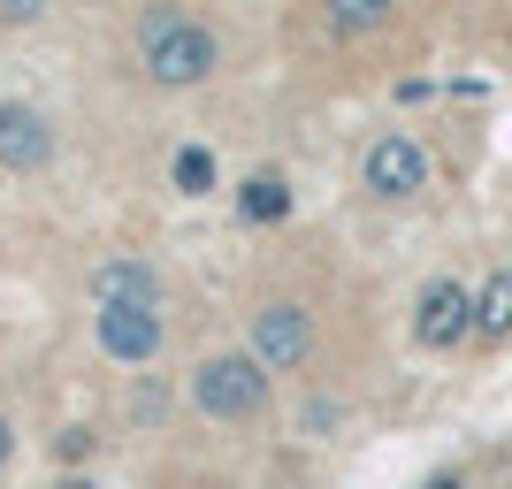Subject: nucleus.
I'll return each mask as SVG.
<instances>
[{"mask_svg":"<svg viewBox=\"0 0 512 489\" xmlns=\"http://www.w3.org/2000/svg\"><path fill=\"white\" fill-rule=\"evenodd\" d=\"M100 344L107 360H153L161 352V321H153V306H100Z\"/></svg>","mask_w":512,"mask_h":489,"instance_id":"nucleus-6","label":"nucleus"},{"mask_svg":"<svg viewBox=\"0 0 512 489\" xmlns=\"http://www.w3.org/2000/svg\"><path fill=\"white\" fill-rule=\"evenodd\" d=\"M467 329H474V298L459 291L451 276H444V283H428L421 306H413V337H421L428 352H444V344H459Z\"/></svg>","mask_w":512,"mask_h":489,"instance_id":"nucleus-3","label":"nucleus"},{"mask_svg":"<svg viewBox=\"0 0 512 489\" xmlns=\"http://www.w3.org/2000/svg\"><path fill=\"white\" fill-rule=\"evenodd\" d=\"M92 298H100V306H153L161 283H153L146 260H100V268H92Z\"/></svg>","mask_w":512,"mask_h":489,"instance_id":"nucleus-8","label":"nucleus"},{"mask_svg":"<svg viewBox=\"0 0 512 489\" xmlns=\"http://www.w3.org/2000/svg\"><path fill=\"white\" fill-rule=\"evenodd\" d=\"M176 192H214V153L207 146H184V153H176Z\"/></svg>","mask_w":512,"mask_h":489,"instance_id":"nucleus-12","label":"nucleus"},{"mask_svg":"<svg viewBox=\"0 0 512 489\" xmlns=\"http://www.w3.org/2000/svg\"><path fill=\"white\" fill-rule=\"evenodd\" d=\"M428 489H459V482H428Z\"/></svg>","mask_w":512,"mask_h":489,"instance_id":"nucleus-14","label":"nucleus"},{"mask_svg":"<svg viewBox=\"0 0 512 489\" xmlns=\"http://www.w3.org/2000/svg\"><path fill=\"white\" fill-rule=\"evenodd\" d=\"M0 459H8V421H0Z\"/></svg>","mask_w":512,"mask_h":489,"instance_id":"nucleus-13","label":"nucleus"},{"mask_svg":"<svg viewBox=\"0 0 512 489\" xmlns=\"http://www.w3.org/2000/svg\"><path fill=\"white\" fill-rule=\"evenodd\" d=\"M146 69H153V85H199L214 69V31L192 16H176V8H161V16H146Z\"/></svg>","mask_w":512,"mask_h":489,"instance_id":"nucleus-1","label":"nucleus"},{"mask_svg":"<svg viewBox=\"0 0 512 489\" xmlns=\"http://www.w3.org/2000/svg\"><path fill=\"white\" fill-rule=\"evenodd\" d=\"M46 153H54V138H46V123L31 115V107H0V169H46Z\"/></svg>","mask_w":512,"mask_h":489,"instance_id":"nucleus-7","label":"nucleus"},{"mask_svg":"<svg viewBox=\"0 0 512 489\" xmlns=\"http://www.w3.org/2000/svg\"><path fill=\"white\" fill-rule=\"evenodd\" d=\"M329 23H337V31H375V23H390V0H337Z\"/></svg>","mask_w":512,"mask_h":489,"instance_id":"nucleus-11","label":"nucleus"},{"mask_svg":"<svg viewBox=\"0 0 512 489\" xmlns=\"http://www.w3.org/2000/svg\"><path fill=\"white\" fill-rule=\"evenodd\" d=\"M268 398V367L253 360V352H230V360H207L192 375V405L199 413H222V421H237V413H253V405Z\"/></svg>","mask_w":512,"mask_h":489,"instance_id":"nucleus-2","label":"nucleus"},{"mask_svg":"<svg viewBox=\"0 0 512 489\" xmlns=\"http://www.w3.org/2000/svg\"><path fill=\"white\" fill-rule=\"evenodd\" d=\"M306 344H314V321L299 306H260L253 314V360L260 367H299Z\"/></svg>","mask_w":512,"mask_h":489,"instance_id":"nucleus-5","label":"nucleus"},{"mask_svg":"<svg viewBox=\"0 0 512 489\" xmlns=\"http://www.w3.org/2000/svg\"><path fill=\"white\" fill-rule=\"evenodd\" d=\"M62 489H92V482H62Z\"/></svg>","mask_w":512,"mask_h":489,"instance_id":"nucleus-15","label":"nucleus"},{"mask_svg":"<svg viewBox=\"0 0 512 489\" xmlns=\"http://www.w3.org/2000/svg\"><path fill=\"white\" fill-rule=\"evenodd\" d=\"M474 329L482 337H512V276H490L474 298Z\"/></svg>","mask_w":512,"mask_h":489,"instance_id":"nucleus-9","label":"nucleus"},{"mask_svg":"<svg viewBox=\"0 0 512 489\" xmlns=\"http://www.w3.org/2000/svg\"><path fill=\"white\" fill-rule=\"evenodd\" d=\"M237 207L253 214V222H283V214H291V192H283V176H253Z\"/></svg>","mask_w":512,"mask_h":489,"instance_id":"nucleus-10","label":"nucleus"},{"mask_svg":"<svg viewBox=\"0 0 512 489\" xmlns=\"http://www.w3.org/2000/svg\"><path fill=\"white\" fill-rule=\"evenodd\" d=\"M428 184V153L413 146V138H375L367 146V192H383V199H406V192H421Z\"/></svg>","mask_w":512,"mask_h":489,"instance_id":"nucleus-4","label":"nucleus"}]
</instances>
